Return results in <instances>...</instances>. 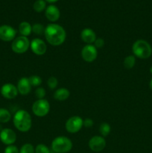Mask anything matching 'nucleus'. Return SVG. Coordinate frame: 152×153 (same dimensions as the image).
<instances>
[{
    "label": "nucleus",
    "instance_id": "f257e3e1",
    "mask_svg": "<svg viewBox=\"0 0 152 153\" xmlns=\"http://www.w3.org/2000/svg\"><path fill=\"white\" fill-rule=\"evenodd\" d=\"M44 35L49 44L57 46L64 43L66 37V32L61 25L52 23L46 26Z\"/></svg>",
    "mask_w": 152,
    "mask_h": 153
},
{
    "label": "nucleus",
    "instance_id": "f03ea898",
    "mask_svg": "<svg viewBox=\"0 0 152 153\" xmlns=\"http://www.w3.org/2000/svg\"><path fill=\"white\" fill-rule=\"evenodd\" d=\"M15 128L22 132H27L31 128L32 120L26 111L19 110L15 113L13 119Z\"/></svg>",
    "mask_w": 152,
    "mask_h": 153
},
{
    "label": "nucleus",
    "instance_id": "7ed1b4c3",
    "mask_svg": "<svg viewBox=\"0 0 152 153\" xmlns=\"http://www.w3.org/2000/svg\"><path fill=\"white\" fill-rule=\"evenodd\" d=\"M132 51L134 56L141 59H147L151 55V46L145 40H137L132 46Z\"/></svg>",
    "mask_w": 152,
    "mask_h": 153
},
{
    "label": "nucleus",
    "instance_id": "20e7f679",
    "mask_svg": "<svg viewBox=\"0 0 152 153\" xmlns=\"http://www.w3.org/2000/svg\"><path fill=\"white\" fill-rule=\"evenodd\" d=\"M72 148V143L69 138L64 136H59L52 143V150L56 153H66Z\"/></svg>",
    "mask_w": 152,
    "mask_h": 153
},
{
    "label": "nucleus",
    "instance_id": "39448f33",
    "mask_svg": "<svg viewBox=\"0 0 152 153\" xmlns=\"http://www.w3.org/2000/svg\"><path fill=\"white\" fill-rule=\"evenodd\" d=\"M30 47V41L27 37L19 36L13 40L11 49L16 54H23L28 51Z\"/></svg>",
    "mask_w": 152,
    "mask_h": 153
},
{
    "label": "nucleus",
    "instance_id": "423d86ee",
    "mask_svg": "<svg viewBox=\"0 0 152 153\" xmlns=\"http://www.w3.org/2000/svg\"><path fill=\"white\" fill-rule=\"evenodd\" d=\"M50 111V104L48 100H37L32 105V111L36 116L43 117L46 116Z\"/></svg>",
    "mask_w": 152,
    "mask_h": 153
},
{
    "label": "nucleus",
    "instance_id": "0eeeda50",
    "mask_svg": "<svg viewBox=\"0 0 152 153\" xmlns=\"http://www.w3.org/2000/svg\"><path fill=\"white\" fill-rule=\"evenodd\" d=\"M65 126L69 133L75 134L78 132L83 126V120L80 117L73 116L67 120Z\"/></svg>",
    "mask_w": 152,
    "mask_h": 153
},
{
    "label": "nucleus",
    "instance_id": "6e6552de",
    "mask_svg": "<svg viewBox=\"0 0 152 153\" xmlns=\"http://www.w3.org/2000/svg\"><path fill=\"white\" fill-rule=\"evenodd\" d=\"M16 31L12 26L2 25L0 26V40L4 42L12 41L16 38Z\"/></svg>",
    "mask_w": 152,
    "mask_h": 153
},
{
    "label": "nucleus",
    "instance_id": "1a4fd4ad",
    "mask_svg": "<svg viewBox=\"0 0 152 153\" xmlns=\"http://www.w3.org/2000/svg\"><path fill=\"white\" fill-rule=\"evenodd\" d=\"M98 55V51L94 45L87 44L82 49L81 57L86 62H92L95 61Z\"/></svg>",
    "mask_w": 152,
    "mask_h": 153
},
{
    "label": "nucleus",
    "instance_id": "9d476101",
    "mask_svg": "<svg viewBox=\"0 0 152 153\" xmlns=\"http://www.w3.org/2000/svg\"><path fill=\"white\" fill-rule=\"evenodd\" d=\"M0 140L7 146L13 145L16 140V133L11 128H4L0 131Z\"/></svg>",
    "mask_w": 152,
    "mask_h": 153
},
{
    "label": "nucleus",
    "instance_id": "9b49d317",
    "mask_svg": "<svg viewBox=\"0 0 152 153\" xmlns=\"http://www.w3.org/2000/svg\"><path fill=\"white\" fill-rule=\"evenodd\" d=\"M30 47L35 55H43L47 50L46 43L40 38H34L30 42Z\"/></svg>",
    "mask_w": 152,
    "mask_h": 153
},
{
    "label": "nucleus",
    "instance_id": "f8f14e48",
    "mask_svg": "<svg viewBox=\"0 0 152 153\" xmlns=\"http://www.w3.org/2000/svg\"><path fill=\"white\" fill-rule=\"evenodd\" d=\"M0 93L4 98L12 100L17 97L19 92H18L17 88L15 85L11 83H7L1 86Z\"/></svg>",
    "mask_w": 152,
    "mask_h": 153
},
{
    "label": "nucleus",
    "instance_id": "ddd939ff",
    "mask_svg": "<svg viewBox=\"0 0 152 153\" xmlns=\"http://www.w3.org/2000/svg\"><path fill=\"white\" fill-rule=\"evenodd\" d=\"M106 146V140L104 137L101 136H94L89 140V147L92 151L98 152L102 151Z\"/></svg>",
    "mask_w": 152,
    "mask_h": 153
},
{
    "label": "nucleus",
    "instance_id": "4468645a",
    "mask_svg": "<svg viewBox=\"0 0 152 153\" xmlns=\"http://www.w3.org/2000/svg\"><path fill=\"white\" fill-rule=\"evenodd\" d=\"M45 15L50 22H54L59 19L61 13H60V10L58 9V7L52 4V5H49L46 7Z\"/></svg>",
    "mask_w": 152,
    "mask_h": 153
},
{
    "label": "nucleus",
    "instance_id": "2eb2a0df",
    "mask_svg": "<svg viewBox=\"0 0 152 153\" xmlns=\"http://www.w3.org/2000/svg\"><path fill=\"white\" fill-rule=\"evenodd\" d=\"M80 38L84 43L87 44H92L96 40V34L92 29L89 28H84L80 32Z\"/></svg>",
    "mask_w": 152,
    "mask_h": 153
},
{
    "label": "nucleus",
    "instance_id": "dca6fc26",
    "mask_svg": "<svg viewBox=\"0 0 152 153\" xmlns=\"http://www.w3.org/2000/svg\"><path fill=\"white\" fill-rule=\"evenodd\" d=\"M18 92L22 95H27L31 91V85L30 84L29 80L27 78H21L17 83Z\"/></svg>",
    "mask_w": 152,
    "mask_h": 153
},
{
    "label": "nucleus",
    "instance_id": "f3484780",
    "mask_svg": "<svg viewBox=\"0 0 152 153\" xmlns=\"http://www.w3.org/2000/svg\"><path fill=\"white\" fill-rule=\"evenodd\" d=\"M70 92L67 88H61L56 90L54 94V98L58 101H64L69 97Z\"/></svg>",
    "mask_w": 152,
    "mask_h": 153
},
{
    "label": "nucleus",
    "instance_id": "a211bd4d",
    "mask_svg": "<svg viewBox=\"0 0 152 153\" xmlns=\"http://www.w3.org/2000/svg\"><path fill=\"white\" fill-rule=\"evenodd\" d=\"M19 31L24 37H28L32 32V25L28 22H22L19 25Z\"/></svg>",
    "mask_w": 152,
    "mask_h": 153
},
{
    "label": "nucleus",
    "instance_id": "6ab92c4d",
    "mask_svg": "<svg viewBox=\"0 0 152 153\" xmlns=\"http://www.w3.org/2000/svg\"><path fill=\"white\" fill-rule=\"evenodd\" d=\"M11 119V114L10 111L5 108H0V123H6L9 122Z\"/></svg>",
    "mask_w": 152,
    "mask_h": 153
},
{
    "label": "nucleus",
    "instance_id": "aec40b11",
    "mask_svg": "<svg viewBox=\"0 0 152 153\" xmlns=\"http://www.w3.org/2000/svg\"><path fill=\"white\" fill-rule=\"evenodd\" d=\"M136 63V58L134 55H128L124 60V67L126 69H131L134 67Z\"/></svg>",
    "mask_w": 152,
    "mask_h": 153
},
{
    "label": "nucleus",
    "instance_id": "412c9836",
    "mask_svg": "<svg viewBox=\"0 0 152 153\" xmlns=\"http://www.w3.org/2000/svg\"><path fill=\"white\" fill-rule=\"evenodd\" d=\"M46 4L45 0H37L33 4V8L36 12L40 13L46 9Z\"/></svg>",
    "mask_w": 152,
    "mask_h": 153
},
{
    "label": "nucleus",
    "instance_id": "4be33fe9",
    "mask_svg": "<svg viewBox=\"0 0 152 153\" xmlns=\"http://www.w3.org/2000/svg\"><path fill=\"white\" fill-rule=\"evenodd\" d=\"M45 29L46 28L42 24L36 23L32 25V32L37 35H44Z\"/></svg>",
    "mask_w": 152,
    "mask_h": 153
},
{
    "label": "nucleus",
    "instance_id": "5701e85b",
    "mask_svg": "<svg viewBox=\"0 0 152 153\" xmlns=\"http://www.w3.org/2000/svg\"><path fill=\"white\" fill-rule=\"evenodd\" d=\"M110 130H111L110 126L107 123H103L99 127V131L103 137H106L108 135L110 132Z\"/></svg>",
    "mask_w": 152,
    "mask_h": 153
},
{
    "label": "nucleus",
    "instance_id": "b1692460",
    "mask_svg": "<svg viewBox=\"0 0 152 153\" xmlns=\"http://www.w3.org/2000/svg\"><path fill=\"white\" fill-rule=\"evenodd\" d=\"M30 84H31V87H37L40 86L42 84V79L39 76H31L28 78Z\"/></svg>",
    "mask_w": 152,
    "mask_h": 153
},
{
    "label": "nucleus",
    "instance_id": "393cba45",
    "mask_svg": "<svg viewBox=\"0 0 152 153\" xmlns=\"http://www.w3.org/2000/svg\"><path fill=\"white\" fill-rule=\"evenodd\" d=\"M35 149L31 143H25L21 147L19 153H34Z\"/></svg>",
    "mask_w": 152,
    "mask_h": 153
},
{
    "label": "nucleus",
    "instance_id": "a878e982",
    "mask_svg": "<svg viewBox=\"0 0 152 153\" xmlns=\"http://www.w3.org/2000/svg\"><path fill=\"white\" fill-rule=\"evenodd\" d=\"M58 84V81L55 76H51L47 81V85L48 87L50 88L51 90H54L57 88Z\"/></svg>",
    "mask_w": 152,
    "mask_h": 153
},
{
    "label": "nucleus",
    "instance_id": "bb28decb",
    "mask_svg": "<svg viewBox=\"0 0 152 153\" xmlns=\"http://www.w3.org/2000/svg\"><path fill=\"white\" fill-rule=\"evenodd\" d=\"M35 153H51V152L46 145L38 144L35 148Z\"/></svg>",
    "mask_w": 152,
    "mask_h": 153
},
{
    "label": "nucleus",
    "instance_id": "cd10ccee",
    "mask_svg": "<svg viewBox=\"0 0 152 153\" xmlns=\"http://www.w3.org/2000/svg\"><path fill=\"white\" fill-rule=\"evenodd\" d=\"M35 95L38 100H42L46 96V91L43 88H38L35 91Z\"/></svg>",
    "mask_w": 152,
    "mask_h": 153
},
{
    "label": "nucleus",
    "instance_id": "c85d7f7f",
    "mask_svg": "<svg viewBox=\"0 0 152 153\" xmlns=\"http://www.w3.org/2000/svg\"><path fill=\"white\" fill-rule=\"evenodd\" d=\"M4 153H19V150L16 146L10 145L7 146L4 149Z\"/></svg>",
    "mask_w": 152,
    "mask_h": 153
},
{
    "label": "nucleus",
    "instance_id": "c756f323",
    "mask_svg": "<svg viewBox=\"0 0 152 153\" xmlns=\"http://www.w3.org/2000/svg\"><path fill=\"white\" fill-rule=\"evenodd\" d=\"M104 46V40L102 38H96L95 41L94 42V46L96 49H101Z\"/></svg>",
    "mask_w": 152,
    "mask_h": 153
},
{
    "label": "nucleus",
    "instance_id": "7c9ffc66",
    "mask_svg": "<svg viewBox=\"0 0 152 153\" xmlns=\"http://www.w3.org/2000/svg\"><path fill=\"white\" fill-rule=\"evenodd\" d=\"M92 125H93V120L90 118H86L83 120V126L86 128H90L92 126Z\"/></svg>",
    "mask_w": 152,
    "mask_h": 153
},
{
    "label": "nucleus",
    "instance_id": "2f4dec72",
    "mask_svg": "<svg viewBox=\"0 0 152 153\" xmlns=\"http://www.w3.org/2000/svg\"><path fill=\"white\" fill-rule=\"evenodd\" d=\"M45 1H46L49 3H54V2H56V1H58V0H45Z\"/></svg>",
    "mask_w": 152,
    "mask_h": 153
},
{
    "label": "nucleus",
    "instance_id": "473e14b6",
    "mask_svg": "<svg viewBox=\"0 0 152 153\" xmlns=\"http://www.w3.org/2000/svg\"><path fill=\"white\" fill-rule=\"evenodd\" d=\"M149 87H150L151 89L152 90V79H151V80L150 81V83H149Z\"/></svg>",
    "mask_w": 152,
    "mask_h": 153
},
{
    "label": "nucleus",
    "instance_id": "72a5a7b5",
    "mask_svg": "<svg viewBox=\"0 0 152 153\" xmlns=\"http://www.w3.org/2000/svg\"><path fill=\"white\" fill-rule=\"evenodd\" d=\"M150 73L152 74V66H151V68H150Z\"/></svg>",
    "mask_w": 152,
    "mask_h": 153
}]
</instances>
